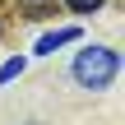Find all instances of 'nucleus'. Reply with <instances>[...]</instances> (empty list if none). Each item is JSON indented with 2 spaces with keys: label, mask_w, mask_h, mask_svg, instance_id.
Listing matches in <instances>:
<instances>
[{
  "label": "nucleus",
  "mask_w": 125,
  "mask_h": 125,
  "mask_svg": "<svg viewBox=\"0 0 125 125\" xmlns=\"http://www.w3.org/2000/svg\"><path fill=\"white\" fill-rule=\"evenodd\" d=\"M65 5H70L74 14H97V9H102L107 0H65Z\"/></svg>",
  "instance_id": "39448f33"
},
{
  "label": "nucleus",
  "mask_w": 125,
  "mask_h": 125,
  "mask_svg": "<svg viewBox=\"0 0 125 125\" xmlns=\"http://www.w3.org/2000/svg\"><path fill=\"white\" fill-rule=\"evenodd\" d=\"M74 37H79V28H51V32H46V37H42V42H37L32 51H37V56H51L56 46H70Z\"/></svg>",
  "instance_id": "f03ea898"
},
{
  "label": "nucleus",
  "mask_w": 125,
  "mask_h": 125,
  "mask_svg": "<svg viewBox=\"0 0 125 125\" xmlns=\"http://www.w3.org/2000/svg\"><path fill=\"white\" fill-rule=\"evenodd\" d=\"M70 74H74L79 88H93V93L97 88H111L116 74H121V56L111 46H83L74 56V65H70Z\"/></svg>",
  "instance_id": "f257e3e1"
},
{
  "label": "nucleus",
  "mask_w": 125,
  "mask_h": 125,
  "mask_svg": "<svg viewBox=\"0 0 125 125\" xmlns=\"http://www.w3.org/2000/svg\"><path fill=\"white\" fill-rule=\"evenodd\" d=\"M23 19H51L56 14V0H19Z\"/></svg>",
  "instance_id": "7ed1b4c3"
},
{
  "label": "nucleus",
  "mask_w": 125,
  "mask_h": 125,
  "mask_svg": "<svg viewBox=\"0 0 125 125\" xmlns=\"http://www.w3.org/2000/svg\"><path fill=\"white\" fill-rule=\"evenodd\" d=\"M23 65H28L23 56H9V60L0 65V83H9V79H19V74H23Z\"/></svg>",
  "instance_id": "20e7f679"
}]
</instances>
